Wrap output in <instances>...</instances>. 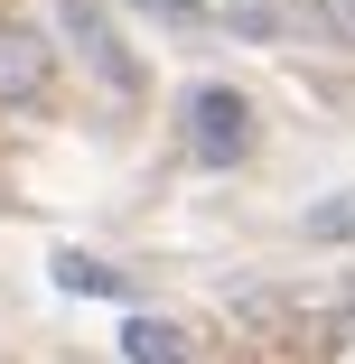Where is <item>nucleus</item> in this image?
Returning a JSON list of instances; mask_svg holds the SVG:
<instances>
[{
	"label": "nucleus",
	"instance_id": "nucleus-7",
	"mask_svg": "<svg viewBox=\"0 0 355 364\" xmlns=\"http://www.w3.org/2000/svg\"><path fill=\"white\" fill-rule=\"evenodd\" d=\"M140 10L169 19V28H216V10H206V0H140Z\"/></svg>",
	"mask_w": 355,
	"mask_h": 364
},
{
	"label": "nucleus",
	"instance_id": "nucleus-5",
	"mask_svg": "<svg viewBox=\"0 0 355 364\" xmlns=\"http://www.w3.org/2000/svg\"><path fill=\"white\" fill-rule=\"evenodd\" d=\"M47 280H56V289H75V299H122V289H131L112 262H85V252H56V262H47Z\"/></svg>",
	"mask_w": 355,
	"mask_h": 364
},
{
	"label": "nucleus",
	"instance_id": "nucleus-1",
	"mask_svg": "<svg viewBox=\"0 0 355 364\" xmlns=\"http://www.w3.org/2000/svg\"><path fill=\"white\" fill-rule=\"evenodd\" d=\"M187 150L206 168H243L253 159V103L234 85H187Z\"/></svg>",
	"mask_w": 355,
	"mask_h": 364
},
{
	"label": "nucleus",
	"instance_id": "nucleus-6",
	"mask_svg": "<svg viewBox=\"0 0 355 364\" xmlns=\"http://www.w3.org/2000/svg\"><path fill=\"white\" fill-rule=\"evenodd\" d=\"M337 234H355V196H327V205H309V243H337Z\"/></svg>",
	"mask_w": 355,
	"mask_h": 364
},
{
	"label": "nucleus",
	"instance_id": "nucleus-8",
	"mask_svg": "<svg viewBox=\"0 0 355 364\" xmlns=\"http://www.w3.org/2000/svg\"><path fill=\"white\" fill-rule=\"evenodd\" d=\"M318 19H327L337 38H355V0H318Z\"/></svg>",
	"mask_w": 355,
	"mask_h": 364
},
{
	"label": "nucleus",
	"instance_id": "nucleus-3",
	"mask_svg": "<svg viewBox=\"0 0 355 364\" xmlns=\"http://www.w3.org/2000/svg\"><path fill=\"white\" fill-rule=\"evenodd\" d=\"M56 19H65V28H75V47H85V56L103 65V85H112V94L131 103V94H140V65H131V47L112 38V19L94 10V0H56Z\"/></svg>",
	"mask_w": 355,
	"mask_h": 364
},
{
	"label": "nucleus",
	"instance_id": "nucleus-9",
	"mask_svg": "<svg viewBox=\"0 0 355 364\" xmlns=\"http://www.w3.org/2000/svg\"><path fill=\"white\" fill-rule=\"evenodd\" d=\"M327 355H337V364H355V318H337V327H327Z\"/></svg>",
	"mask_w": 355,
	"mask_h": 364
},
{
	"label": "nucleus",
	"instance_id": "nucleus-2",
	"mask_svg": "<svg viewBox=\"0 0 355 364\" xmlns=\"http://www.w3.org/2000/svg\"><path fill=\"white\" fill-rule=\"evenodd\" d=\"M56 94V47L28 19H0V112H38Z\"/></svg>",
	"mask_w": 355,
	"mask_h": 364
},
{
	"label": "nucleus",
	"instance_id": "nucleus-4",
	"mask_svg": "<svg viewBox=\"0 0 355 364\" xmlns=\"http://www.w3.org/2000/svg\"><path fill=\"white\" fill-rule=\"evenodd\" d=\"M122 364H196V346L169 318H122Z\"/></svg>",
	"mask_w": 355,
	"mask_h": 364
}]
</instances>
